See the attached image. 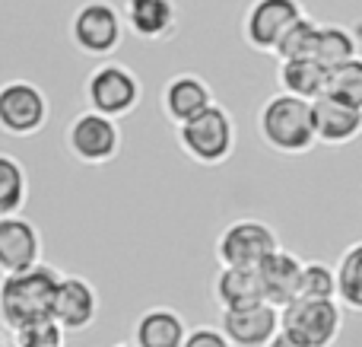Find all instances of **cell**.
Masks as SVG:
<instances>
[{
	"label": "cell",
	"mask_w": 362,
	"mask_h": 347,
	"mask_svg": "<svg viewBox=\"0 0 362 347\" xmlns=\"http://www.w3.org/2000/svg\"><path fill=\"white\" fill-rule=\"evenodd\" d=\"M0 347H4V335H0Z\"/></svg>",
	"instance_id": "obj_31"
},
{
	"label": "cell",
	"mask_w": 362,
	"mask_h": 347,
	"mask_svg": "<svg viewBox=\"0 0 362 347\" xmlns=\"http://www.w3.org/2000/svg\"><path fill=\"white\" fill-rule=\"evenodd\" d=\"M318 29L321 23L312 19L308 13H302L293 25L280 35L274 48V57L276 61H293V57H315V45H318Z\"/></svg>",
	"instance_id": "obj_24"
},
{
	"label": "cell",
	"mask_w": 362,
	"mask_h": 347,
	"mask_svg": "<svg viewBox=\"0 0 362 347\" xmlns=\"http://www.w3.org/2000/svg\"><path fill=\"white\" fill-rule=\"evenodd\" d=\"M210 102H213V89L200 74H175L163 86V115L175 127L181 121L194 118L197 112H204Z\"/></svg>",
	"instance_id": "obj_17"
},
{
	"label": "cell",
	"mask_w": 362,
	"mask_h": 347,
	"mask_svg": "<svg viewBox=\"0 0 362 347\" xmlns=\"http://www.w3.org/2000/svg\"><path fill=\"white\" fill-rule=\"evenodd\" d=\"M64 144H67L70 157L83 166H105L118 159L121 153V127L118 118H108L102 112H80L70 118L67 131H64Z\"/></svg>",
	"instance_id": "obj_7"
},
{
	"label": "cell",
	"mask_w": 362,
	"mask_h": 347,
	"mask_svg": "<svg viewBox=\"0 0 362 347\" xmlns=\"http://www.w3.org/2000/svg\"><path fill=\"white\" fill-rule=\"evenodd\" d=\"M257 134L280 157H302L315 150V115L312 102L293 93H274L257 112Z\"/></svg>",
	"instance_id": "obj_1"
},
{
	"label": "cell",
	"mask_w": 362,
	"mask_h": 347,
	"mask_svg": "<svg viewBox=\"0 0 362 347\" xmlns=\"http://www.w3.org/2000/svg\"><path fill=\"white\" fill-rule=\"evenodd\" d=\"M327 93L362 108V55L331 67V74H327Z\"/></svg>",
	"instance_id": "obj_25"
},
{
	"label": "cell",
	"mask_w": 362,
	"mask_h": 347,
	"mask_svg": "<svg viewBox=\"0 0 362 347\" xmlns=\"http://www.w3.org/2000/svg\"><path fill=\"white\" fill-rule=\"evenodd\" d=\"M213 300L219 303V309H248V306L267 303L257 268L219 265V274L213 280Z\"/></svg>",
	"instance_id": "obj_18"
},
{
	"label": "cell",
	"mask_w": 362,
	"mask_h": 347,
	"mask_svg": "<svg viewBox=\"0 0 362 347\" xmlns=\"http://www.w3.org/2000/svg\"><path fill=\"white\" fill-rule=\"evenodd\" d=\"M219 329L232 347H267L270 338L280 331V309L270 303H257L248 309H223Z\"/></svg>",
	"instance_id": "obj_13"
},
{
	"label": "cell",
	"mask_w": 362,
	"mask_h": 347,
	"mask_svg": "<svg viewBox=\"0 0 362 347\" xmlns=\"http://www.w3.org/2000/svg\"><path fill=\"white\" fill-rule=\"evenodd\" d=\"M187 338V325L169 306H153L140 312L134 322V344L137 347H181Z\"/></svg>",
	"instance_id": "obj_19"
},
{
	"label": "cell",
	"mask_w": 362,
	"mask_h": 347,
	"mask_svg": "<svg viewBox=\"0 0 362 347\" xmlns=\"http://www.w3.org/2000/svg\"><path fill=\"white\" fill-rule=\"evenodd\" d=\"M337 300L344 309L362 312V239L353 242L337 261Z\"/></svg>",
	"instance_id": "obj_22"
},
{
	"label": "cell",
	"mask_w": 362,
	"mask_h": 347,
	"mask_svg": "<svg viewBox=\"0 0 362 347\" xmlns=\"http://www.w3.org/2000/svg\"><path fill=\"white\" fill-rule=\"evenodd\" d=\"M280 329L308 347H334L344 331V306L340 300L296 297L280 309Z\"/></svg>",
	"instance_id": "obj_6"
},
{
	"label": "cell",
	"mask_w": 362,
	"mask_h": 347,
	"mask_svg": "<svg viewBox=\"0 0 362 347\" xmlns=\"http://www.w3.org/2000/svg\"><path fill=\"white\" fill-rule=\"evenodd\" d=\"M299 297L337 300V271L327 261H305L299 278Z\"/></svg>",
	"instance_id": "obj_26"
},
{
	"label": "cell",
	"mask_w": 362,
	"mask_h": 347,
	"mask_svg": "<svg viewBox=\"0 0 362 347\" xmlns=\"http://www.w3.org/2000/svg\"><path fill=\"white\" fill-rule=\"evenodd\" d=\"M83 96H86V108H93V112H102L108 118H127L144 102V83L124 64L102 61L86 76Z\"/></svg>",
	"instance_id": "obj_5"
},
{
	"label": "cell",
	"mask_w": 362,
	"mask_h": 347,
	"mask_svg": "<svg viewBox=\"0 0 362 347\" xmlns=\"http://www.w3.org/2000/svg\"><path fill=\"white\" fill-rule=\"evenodd\" d=\"M115 347H137V344H134V341H131V344H115Z\"/></svg>",
	"instance_id": "obj_30"
},
{
	"label": "cell",
	"mask_w": 362,
	"mask_h": 347,
	"mask_svg": "<svg viewBox=\"0 0 362 347\" xmlns=\"http://www.w3.org/2000/svg\"><path fill=\"white\" fill-rule=\"evenodd\" d=\"M359 55V35L350 25L340 23H321L318 29V45H315V57L325 64L327 70L337 67V64L350 61Z\"/></svg>",
	"instance_id": "obj_21"
},
{
	"label": "cell",
	"mask_w": 362,
	"mask_h": 347,
	"mask_svg": "<svg viewBox=\"0 0 362 347\" xmlns=\"http://www.w3.org/2000/svg\"><path fill=\"white\" fill-rule=\"evenodd\" d=\"M57 284H61V271L45 265V261L29 271L4 274V280H0V322L10 331H16L35 319L54 316Z\"/></svg>",
	"instance_id": "obj_2"
},
{
	"label": "cell",
	"mask_w": 362,
	"mask_h": 347,
	"mask_svg": "<svg viewBox=\"0 0 362 347\" xmlns=\"http://www.w3.org/2000/svg\"><path fill=\"white\" fill-rule=\"evenodd\" d=\"M267 347H308V344H302V341H296V338L293 335H289V331H276V335L274 338H270V344Z\"/></svg>",
	"instance_id": "obj_29"
},
{
	"label": "cell",
	"mask_w": 362,
	"mask_h": 347,
	"mask_svg": "<svg viewBox=\"0 0 362 347\" xmlns=\"http://www.w3.org/2000/svg\"><path fill=\"white\" fill-rule=\"evenodd\" d=\"M124 25L144 42H169L181 25L175 0H124Z\"/></svg>",
	"instance_id": "obj_15"
},
{
	"label": "cell",
	"mask_w": 362,
	"mask_h": 347,
	"mask_svg": "<svg viewBox=\"0 0 362 347\" xmlns=\"http://www.w3.org/2000/svg\"><path fill=\"white\" fill-rule=\"evenodd\" d=\"M51 118L48 96L32 80L0 83V131L6 137H35Z\"/></svg>",
	"instance_id": "obj_8"
},
{
	"label": "cell",
	"mask_w": 362,
	"mask_h": 347,
	"mask_svg": "<svg viewBox=\"0 0 362 347\" xmlns=\"http://www.w3.org/2000/svg\"><path fill=\"white\" fill-rule=\"evenodd\" d=\"M327 74L331 70L318 57H293V61H280L276 83H280L283 93H293V96L315 102L318 96L327 93Z\"/></svg>",
	"instance_id": "obj_20"
},
{
	"label": "cell",
	"mask_w": 362,
	"mask_h": 347,
	"mask_svg": "<svg viewBox=\"0 0 362 347\" xmlns=\"http://www.w3.org/2000/svg\"><path fill=\"white\" fill-rule=\"evenodd\" d=\"M235 118L226 106L210 102L204 112L181 121L175 127V140L191 163L197 166H223L235 153Z\"/></svg>",
	"instance_id": "obj_3"
},
{
	"label": "cell",
	"mask_w": 362,
	"mask_h": 347,
	"mask_svg": "<svg viewBox=\"0 0 362 347\" xmlns=\"http://www.w3.org/2000/svg\"><path fill=\"white\" fill-rule=\"evenodd\" d=\"M315 115V137L325 147H346L356 137H362V108L350 102L337 99V96L325 93L312 102Z\"/></svg>",
	"instance_id": "obj_12"
},
{
	"label": "cell",
	"mask_w": 362,
	"mask_h": 347,
	"mask_svg": "<svg viewBox=\"0 0 362 347\" xmlns=\"http://www.w3.org/2000/svg\"><path fill=\"white\" fill-rule=\"evenodd\" d=\"M181 347H232V341L226 338L223 329H213V325H197V329L187 331L185 344Z\"/></svg>",
	"instance_id": "obj_28"
},
{
	"label": "cell",
	"mask_w": 362,
	"mask_h": 347,
	"mask_svg": "<svg viewBox=\"0 0 362 347\" xmlns=\"http://www.w3.org/2000/svg\"><path fill=\"white\" fill-rule=\"evenodd\" d=\"M54 319L64 331H86L99 319V293L80 274H61L54 297Z\"/></svg>",
	"instance_id": "obj_14"
},
{
	"label": "cell",
	"mask_w": 362,
	"mask_h": 347,
	"mask_svg": "<svg viewBox=\"0 0 362 347\" xmlns=\"http://www.w3.org/2000/svg\"><path fill=\"white\" fill-rule=\"evenodd\" d=\"M302 265L305 261L299 258L289 249H274L267 258L257 265V278H261L264 287V300L276 309H283L286 303H293L299 297V278H302Z\"/></svg>",
	"instance_id": "obj_16"
},
{
	"label": "cell",
	"mask_w": 362,
	"mask_h": 347,
	"mask_svg": "<svg viewBox=\"0 0 362 347\" xmlns=\"http://www.w3.org/2000/svg\"><path fill=\"white\" fill-rule=\"evenodd\" d=\"M13 341H16V347H64L67 331H64V325L54 316H45V319L23 325V329H16L13 331Z\"/></svg>",
	"instance_id": "obj_27"
},
{
	"label": "cell",
	"mask_w": 362,
	"mask_h": 347,
	"mask_svg": "<svg viewBox=\"0 0 362 347\" xmlns=\"http://www.w3.org/2000/svg\"><path fill=\"white\" fill-rule=\"evenodd\" d=\"M305 13L302 0H251L242 16V38L251 51L274 55L280 35Z\"/></svg>",
	"instance_id": "obj_10"
},
{
	"label": "cell",
	"mask_w": 362,
	"mask_h": 347,
	"mask_svg": "<svg viewBox=\"0 0 362 347\" xmlns=\"http://www.w3.org/2000/svg\"><path fill=\"white\" fill-rule=\"evenodd\" d=\"M274 249H280V236L264 220H232L216 236V261L232 268H257Z\"/></svg>",
	"instance_id": "obj_9"
},
{
	"label": "cell",
	"mask_w": 362,
	"mask_h": 347,
	"mask_svg": "<svg viewBox=\"0 0 362 347\" xmlns=\"http://www.w3.org/2000/svg\"><path fill=\"white\" fill-rule=\"evenodd\" d=\"M29 201V178L13 153H0V217L19 214Z\"/></svg>",
	"instance_id": "obj_23"
},
{
	"label": "cell",
	"mask_w": 362,
	"mask_h": 347,
	"mask_svg": "<svg viewBox=\"0 0 362 347\" xmlns=\"http://www.w3.org/2000/svg\"><path fill=\"white\" fill-rule=\"evenodd\" d=\"M70 42L93 61H108L124 42V13L112 0H83L70 16Z\"/></svg>",
	"instance_id": "obj_4"
},
{
	"label": "cell",
	"mask_w": 362,
	"mask_h": 347,
	"mask_svg": "<svg viewBox=\"0 0 362 347\" xmlns=\"http://www.w3.org/2000/svg\"><path fill=\"white\" fill-rule=\"evenodd\" d=\"M45 242L32 220L19 214L0 217V274H19L42 265Z\"/></svg>",
	"instance_id": "obj_11"
}]
</instances>
